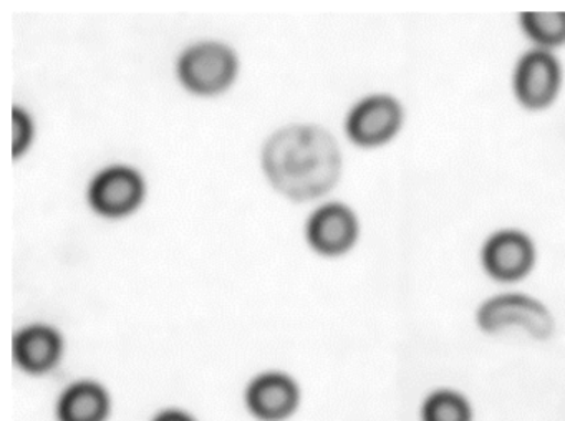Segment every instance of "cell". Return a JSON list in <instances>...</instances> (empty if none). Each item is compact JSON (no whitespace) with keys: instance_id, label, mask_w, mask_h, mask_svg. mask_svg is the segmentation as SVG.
Instances as JSON below:
<instances>
[{"instance_id":"obj_15","label":"cell","mask_w":565,"mask_h":421,"mask_svg":"<svg viewBox=\"0 0 565 421\" xmlns=\"http://www.w3.org/2000/svg\"><path fill=\"white\" fill-rule=\"evenodd\" d=\"M151 421H198L193 414L188 413L186 410L181 408H164V410L158 411Z\"/></svg>"},{"instance_id":"obj_10","label":"cell","mask_w":565,"mask_h":421,"mask_svg":"<svg viewBox=\"0 0 565 421\" xmlns=\"http://www.w3.org/2000/svg\"><path fill=\"white\" fill-rule=\"evenodd\" d=\"M14 358L22 370L32 375L51 371L64 351V340L57 328L45 324L28 325L15 334Z\"/></svg>"},{"instance_id":"obj_14","label":"cell","mask_w":565,"mask_h":421,"mask_svg":"<svg viewBox=\"0 0 565 421\" xmlns=\"http://www.w3.org/2000/svg\"><path fill=\"white\" fill-rule=\"evenodd\" d=\"M12 152L15 158L21 156L32 139V122L28 113L21 108L12 109Z\"/></svg>"},{"instance_id":"obj_12","label":"cell","mask_w":565,"mask_h":421,"mask_svg":"<svg viewBox=\"0 0 565 421\" xmlns=\"http://www.w3.org/2000/svg\"><path fill=\"white\" fill-rule=\"evenodd\" d=\"M525 33L542 46L565 42V12H531L522 15Z\"/></svg>"},{"instance_id":"obj_8","label":"cell","mask_w":565,"mask_h":421,"mask_svg":"<svg viewBox=\"0 0 565 421\" xmlns=\"http://www.w3.org/2000/svg\"><path fill=\"white\" fill-rule=\"evenodd\" d=\"M359 234L352 209L340 202L322 206L307 222V239L320 254L339 255L349 251Z\"/></svg>"},{"instance_id":"obj_1","label":"cell","mask_w":565,"mask_h":421,"mask_svg":"<svg viewBox=\"0 0 565 421\" xmlns=\"http://www.w3.org/2000/svg\"><path fill=\"white\" fill-rule=\"evenodd\" d=\"M263 166L277 191L294 201H307L335 186L342 171V155L327 129L292 125L267 139Z\"/></svg>"},{"instance_id":"obj_4","label":"cell","mask_w":565,"mask_h":421,"mask_svg":"<svg viewBox=\"0 0 565 421\" xmlns=\"http://www.w3.org/2000/svg\"><path fill=\"white\" fill-rule=\"evenodd\" d=\"M482 330L498 331L519 325L532 337L547 338L552 331V317L541 302L525 295H498L482 305L478 314Z\"/></svg>"},{"instance_id":"obj_3","label":"cell","mask_w":565,"mask_h":421,"mask_svg":"<svg viewBox=\"0 0 565 421\" xmlns=\"http://www.w3.org/2000/svg\"><path fill=\"white\" fill-rule=\"evenodd\" d=\"M300 388L290 375L264 371L247 385L244 403L257 421H286L294 417L300 404Z\"/></svg>"},{"instance_id":"obj_5","label":"cell","mask_w":565,"mask_h":421,"mask_svg":"<svg viewBox=\"0 0 565 421\" xmlns=\"http://www.w3.org/2000/svg\"><path fill=\"white\" fill-rule=\"evenodd\" d=\"M143 192V179L134 168L111 166L92 179L88 199L100 214L121 218L138 208Z\"/></svg>"},{"instance_id":"obj_2","label":"cell","mask_w":565,"mask_h":421,"mask_svg":"<svg viewBox=\"0 0 565 421\" xmlns=\"http://www.w3.org/2000/svg\"><path fill=\"white\" fill-rule=\"evenodd\" d=\"M236 53L220 42H203L184 50L178 60V76L191 92L214 95L233 83Z\"/></svg>"},{"instance_id":"obj_9","label":"cell","mask_w":565,"mask_h":421,"mask_svg":"<svg viewBox=\"0 0 565 421\" xmlns=\"http://www.w3.org/2000/svg\"><path fill=\"white\" fill-rule=\"evenodd\" d=\"M534 255V245L527 235L519 231H501L486 242L482 264L498 281H518L531 271Z\"/></svg>"},{"instance_id":"obj_11","label":"cell","mask_w":565,"mask_h":421,"mask_svg":"<svg viewBox=\"0 0 565 421\" xmlns=\"http://www.w3.org/2000/svg\"><path fill=\"white\" fill-rule=\"evenodd\" d=\"M111 398L104 385L94 380H78L68 385L55 404L57 421H108Z\"/></svg>"},{"instance_id":"obj_7","label":"cell","mask_w":565,"mask_h":421,"mask_svg":"<svg viewBox=\"0 0 565 421\" xmlns=\"http://www.w3.org/2000/svg\"><path fill=\"white\" fill-rule=\"evenodd\" d=\"M561 86V66L552 53L534 50L522 56L515 69L514 90L519 102L531 109L554 102Z\"/></svg>"},{"instance_id":"obj_6","label":"cell","mask_w":565,"mask_h":421,"mask_svg":"<svg viewBox=\"0 0 565 421\" xmlns=\"http://www.w3.org/2000/svg\"><path fill=\"white\" fill-rule=\"evenodd\" d=\"M403 122V109L388 95H373L356 103L347 118V133L362 146H379L392 139Z\"/></svg>"},{"instance_id":"obj_13","label":"cell","mask_w":565,"mask_h":421,"mask_svg":"<svg viewBox=\"0 0 565 421\" xmlns=\"http://www.w3.org/2000/svg\"><path fill=\"white\" fill-rule=\"evenodd\" d=\"M423 418L425 421H469V407L459 394L439 391L426 401Z\"/></svg>"}]
</instances>
